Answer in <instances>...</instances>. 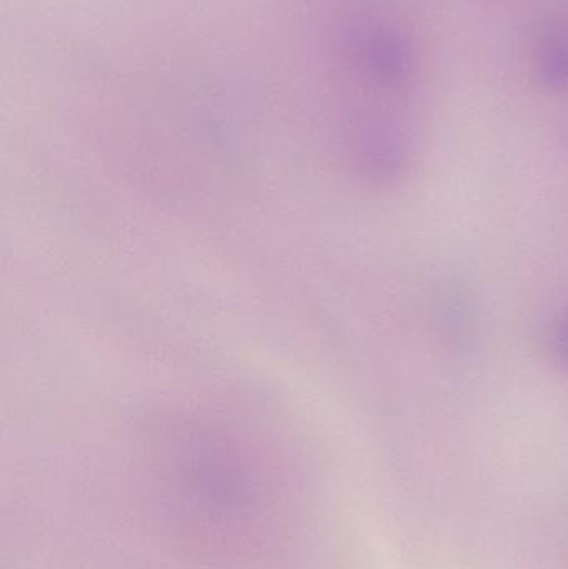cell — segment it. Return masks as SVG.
<instances>
[{
	"mask_svg": "<svg viewBox=\"0 0 568 569\" xmlns=\"http://www.w3.org/2000/svg\"><path fill=\"white\" fill-rule=\"evenodd\" d=\"M554 348H556L557 357L568 365V311L560 318L554 331Z\"/></svg>",
	"mask_w": 568,
	"mask_h": 569,
	"instance_id": "obj_1",
	"label": "cell"
}]
</instances>
